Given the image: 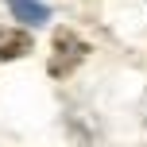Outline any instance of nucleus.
I'll use <instances>...</instances> for the list:
<instances>
[{
	"label": "nucleus",
	"mask_w": 147,
	"mask_h": 147,
	"mask_svg": "<svg viewBox=\"0 0 147 147\" xmlns=\"http://www.w3.org/2000/svg\"><path fill=\"white\" fill-rule=\"evenodd\" d=\"M85 58V43H78V35H58V43H54V58H51V74L54 78H62V74H70L78 62Z\"/></svg>",
	"instance_id": "obj_1"
},
{
	"label": "nucleus",
	"mask_w": 147,
	"mask_h": 147,
	"mask_svg": "<svg viewBox=\"0 0 147 147\" xmlns=\"http://www.w3.org/2000/svg\"><path fill=\"white\" fill-rule=\"evenodd\" d=\"M8 8H12V16L20 23H27V27H43V23L51 20V8H47L43 0H8Z\"/></svg>",
	"instance_id": "obj_2"
}]
</instances>
